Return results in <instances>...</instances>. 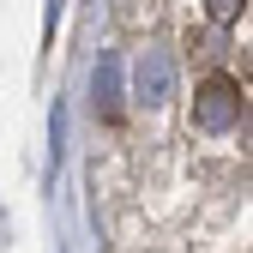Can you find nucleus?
Segmentation results:
<instances>
[{"instance_id": "20e7f679", "label": "nucleus", "mask_w": 253, "mask_h": 253, "mask_svg": "<svg viewBox=\"0 0 253 253\" xmlns=\"http://www.w3.org/2000/svg\"><path fill=\"white\" fill-rule=\"evenodd\" d=\"M241 6H247V0H205V12H211L217 24H235V18H241Z\"/></svg>"}, {"instance_id": "f03ea898", "label": "nucleus", "mask_w": 253, "mask_h": 253, "mask_svg": "<svg viewBox=\"0 0 253 253\" xmlns=\"http://www.w3.org/2000/svg\"><path fill=\"white\" fill-rule=\"evenodd\" d=\"M133 97L145 109H163L175 97V54L163 42H145L139 48V60H133Z\"/></svg>"}, {"instance_id": "f257e3e1", "label": "nucleus", "mask_w": 253, "mask_h": 253, "mask_svg": "<svg viewBox=\"0 0 253 253\" xmlns=\"http://www.w3.org/2000/svg\"><path fill=\"white\" fill-rule=\"evenodd\" d=\"M247 121V97H241V84L235 79H223V73H217V79H205L199 90H193V126H199V133H235V126Z\"/></svg>"}, {"instance_id": "7ed1b4c3", "label": "nucleus", "mask_w": 253, "mask_h": 253, "mask_svg": "<svg viewBox=\"0 0 253 253\" xmlns=\"http://www.w3.org/2000/svg\"><path fill=\"white\" fill-rule=\"evenodd\" d=\"M90 103L103 121L121 115V54H97V73H90Z\"/></svg>"}]
</instances>
